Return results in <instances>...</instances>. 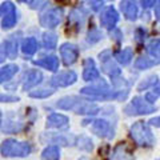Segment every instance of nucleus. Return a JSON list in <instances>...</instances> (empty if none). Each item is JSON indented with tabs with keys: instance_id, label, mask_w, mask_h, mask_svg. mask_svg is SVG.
<instances>
[{
	"instance_id": "nucleus-1",
	"label": "nucleus",
	"mask_w": 160,
	"mask_h": 160,
	"mask_svg": "<svg viewBox=\"0 0 160 160\" xmlns=\"http://www.w3.org/2000/svg\"><path fill=\"white\" fill-rule=\"evenodd\" d=\"M59 109L64 111H73L79 115H96L100 112V107L98 104L83 100L78 96H66L59 99L55 104Z\"/></svg>"
},
{
	"instance_id": "nucleus-2",
	"label": "nucleus",
	"mask_w": 160,
	"mask_h": 160,
	"mask_svg": "<svg viewBox=\"0 0 160 160\" xmlns=\"http://www.w3.org/2000/svg\"><path fill=\"white\" fill-rule=\"evenodd\" d=\"M80 93L87 95V96L96 99V100H111V99L124 100L128 96L127 89H116V91H112V89L108 87V84L104 82H100L99 84H95V86L84 87L80 89Z\"/></svg>"
},
{
	"instance_id": "nucleus-3",
	"label": "nucleus",
	"mask_w": 160,
	"mask_h": 160,
	"mask_svg": "<svg viewBox=\"0 0 160 160\" xmlns=\"http://www.w3.org/2000/svg\"><path fill=\"white\" fill-rule=\"evenodd\" d=\"M0 151L4 158H26L32 151L31 144L27 142H18L15 139L4 140Z\"/></svg>"
},
{
	"instance_id": "nucleus-4",
	"label": "nucleus",
	"mask_w": 160,
	"mask_h": 160,
	"mask_svg": "<svg viewBox=\"0 0 160 160\" xmlns=\"http://www.w3.org/2000/svg\"><path fill=\"white\" fill-rule=\"evenodd\" d=\"M129 135H131V138L138 146L151 147L155 143V138L151 132V129H149L148 124H146L144 122H136L133 126H131Z\"/></svg>"
},
{
	"instance_id": "nucleus-5",
	"label": "nucleus",
	"mask_w": 160,
	"mask_h": 160,
	"mask_svg": "<svg viewBox=\"0 0 160 160\" xmlns=\"http://www.w3.org/2000/svg\"><path fill=\"white\" fill-rule=\"evenodd\" d=\"M155 111H156V107H153L151 103L147 102V99L140 96L133 98L131 104L127 106L126 109H124V112L129 115V116H132V115H148Z\"/></svg>"
},
{
	"instance_id": "nucleus-6",
	"label": "nucleus",
	"mask_w": 160,
	"mask_h": 160,
	"mask_svg": "<svg viewBox=\"0 0 160 160\" xmlns=\"http://www.w3.org/2000/svg\"><path fill=\"white\" fill-rule=\"evenodd\" d=\"M87 123H92L91 124V129L95 135H98L100 138H108L111 139L113 136V129L111 127V124L107 120L103 119H96V120H84L83 126H86Z\"/></svg>"
},
{
	"instance_id": "nucleus-7",
	"label": "nucleus",
	"mask_w": 160,
	"mask_h": 160,
	"mask_svg": "<svg viewBox=\"0 0 160 160\" xmlns=\"http://www.w3.org/2000/svg\"><path fill=\"white\" fill-rule=\"evenodd\" d=\"M78 80V75L73 71H66L55 75L51 80V84L53 87H68Z\"/></svg>"
},
{
	"instance_id": "nucleus-8",
	"label": "nucleus",
	"mask_w": 160,
	"mask_h": 160,
	"mask_svg": "<svg viewBox=\"0 0 160 160\" xmlns=\"http://www.w3.org/2000/svg\"><path fill=\"white\" fill-rule=\"evenodd\" d=\"M47 128H56V129H68L69 119L62 113H52L47 118Z\"/></svg>"
},
{
	"instance_id": "nucleus-9",
	"label": "nucleus",
	"mask_w": 160,
	"mask_h": 160,
	"mask_svg": "<svg viewBox=\"0 0 160 160\" xmlns=\"http://www.w3.org/2000/svg\"><path fill=\"white\" fill-rule=\"evenodd\" d=\"M60 55L66 66H71L78 59V49L72 44H63L60 48Z\"/></svg>"
},
{
	"instance_id": "nucleus-10",
	"label": "nucleus",
	"mask_w": 160,
	"mask_h": 160,
	"mask_svg": "<svg viewBox=\"0 0 160 160\" xmlns=\"http://www.w3.org/2000/svg\"><path fill=\"white\" fill-rule=\"evenodd\" d=\"M43 80V75L40 71H38V69H33V71H29L26 78H24V82H23V89L24 91H29L31 88L36 87L38 84L42 83Z\"/></svg>"
},
{
	"instance_id": "nucleus-11",
	"label": "nucleus",
	"mask_w": 160,
	"mask_h": 160,
	"mask_svg": "<svg viewBox=\"0 0 160 160\" xmlns=\"http://www.w3.org/2000/svg\"><path fill=\"white\" fill-rule=\"evenodd\" d=\"M111 160H132V152L131 149L127 147L126 143H119L116 147L113 148Z\"/></svg>"
},
{
	"instance_id": "nucleus-12",
	"label": "nucleus",
	"mask_w": 160,
	"mask_h": 160,
	"mask_svg": "<svg viewBox=\"0 0 160 160\" xmlns=\"http://www.w3.org/2000/svg\"><path fill=\"white\" fill-rule=\"evenodd\" d=\"M83 79L86 82H93V80L99 79V71L95 67V63L91 59L86 60L84 63V71H83Z\"/></svg>"
},
{
	"instance_id": "nucleus-13",
	"label": "nucleus",
	"mask_w": 160,
	"mask_h": 160,
	"mask_svg": "<svg viewBox=\"0 0 160 160\" xmlns=\"http://www.w3.org/2000/svg\"><path fill=\"white\" fill-rule=\"evenodd\" d=\"M42 142L60 144V146H69L71 140H68L66 136H63V135H59V133H43L42 135Z\"/></svg>"
},
{
	"instance_id": "nucleus-14",
	"label": "nucleus",
	"mask_w": 160,
	"mask_h": 160,
	"mask_svg": "<svg viewBox=\"0 0 160 160\" xmlns=\"http://www.w3.org/2000/svg\"><path fill=\"white\" fill-rule=\"evenodd\" d=\"M35 64L39 66V67L46 68V69H49V71H56V69L59 68V59L56 56H48V58L36 60Z\"/></svg>"
},
{
	"instance_id": "nucleus-15",
	"label": "nucleus",
	"mask_w": 160,
	"mask_h": 160,
	"mask_svg": "<svg viewBox=\"0 0 160 160\" xmlns=\"http://www.w3.org/2000/svg\"><path fill=\"white\" fill-rule=\"evenodd\" d=\"M59 159H60V149L55 144L44 148V151L42 152V160H59Z\"/></svg>"
},
{
	"instance_id": "nucleus-16",
	"label": "nucleus",
	"mask_w": 160,
	"mask_h": 160,
	"mask_svg": "<svg viewBox=\"0 0 160 160\" xmlns=\"http://www.w3.org/2000/svg\"><path fill=\"white\" fill-rule=\"evenodd\" d=\"M60 19H62L60 12L52 11V12H49L47 15H44V16L42 18V24L44 27H55L60 22Z\"/></svg>"
},
{
	"instance_id": "nucleus-17",
	"label": "nucleus",
	"mask_w": 160,
	"mask_h": 160,
	"mask_svg": "<svg viewBox=\"0 0 160 160\" xmlns=\"http://www.w3.org/2000/svg\"><path fill=\"white\" fill-rule=\"evenodd\" d=\"M16 72H18V66H15V64H8V66L0 68V84L12 79Z\"/></svg>"
},
{
	"instance_id": "nucleus-18",
	"label": "nucleus",
	"mask_w": 160,
	"mask_h": 160,
	"mask_svg": "<svg viewBox=\"0 0 160 160\" xmlns=\"http://www.w3.org/2000/svg\"><path fill=\"white\" fill-rule=\"evenodd\" d=\"M23 52L26 53V55H32L36 52V49H38V43H36V40L32 39V38H28L24 40V43H23Z\"/></svg>"
},
{
	"instance_id": "nucleus-19",
	"label": "nucleus",
	"mask_w": 160,
	"mask_h": 160,
	"mask_svg": "<svg viewBox=\"0 0 160 160\" xmlns=\"http://www.w3.org/2000/svg\"><path fill=\"white\" fill-rule=\"evenodd\" d=\"M116 20H118V16L113 9H108V11L104 13V16L102 18V22L106 27H112L113 24L116 23Z\"/></svg>"
},
{
	"instance_id": "nucleus-20",
	"label": "nucleus",
	"mask_w": 160,
	"mask_h": 160,
	"mask_svg": "<svg viewBox=\"0 0 160 160\" xmlns=\"http://www.w3.org/2000/svg\"><path fill=\"white\" fill-rule=\"evenodd\" d=\"M103 69H104V72H107L112 79H113V78H116L118 75H120V69H119V67H118V66H115L112 62L104 63V64H103Z\"/></svg>"
},
{
	"instance_id": "nucleus-21",
	"label": "nucleus",
	"mask_w": 160,
	"mask_h": 160,
	"mask_svg": "<svg viewBox=\"0 0 160 160\" xmlns=\"http://www.w3.org/2000/svg\"><path fill=\"white\" fill-rule=\"evenodd\" d=\"M159 96H160V84L156 83V84H155V86L152 87L151 91L146 93V99H147V102L153 103L155 100H158Z\"/></svg>"
},
{
	"instance_id": "nucleus-22",
	"label": "nucleus",
	"mask_w": 160,
	"mask_h": 160,
	"mask_svg": "<svg viewBox=\"0 0 160 160\" xmlns=\"http://www.w3.org/2000/svg\"><path fill=\"white\" fill-rule=\"evenodd\" d=\"M53 93H55L53 89H36V91L29 92V96L35 99H44V98L51 96Z\"/></svg>"
},
{
	"instance_id": "nucleus-23",
	"label": "nucleus",
	"mask_w": 160,
	"mask_h": 160,
	"mask_svg": "<svg viewBox=\"0 0 160 160\" xmlns=\"http://www.w3.org/2000/svg\"><path fill=\"white\" fill-rule=\"evenodd\" d=\"M116 59L123 64V66H127V64L131 62V59H132V51H131V49H124L123 52L118 53Z\"/></svg>"
},
{
	"instance_id": "nucleus-24",
	"label": "nucleus",
	"mask_w": 160,
	"mask_h": 160,
	"mask_svg": "<svg viewBox=\"0 0 160 160\" xmlns=\"http://www.w3.org/2000/svg\"><path fill=\"white\" fill-rule=\"evenodd\" d=\"M78 146H79L80 149H84V151H91V149L93 148L91 139H88L87 136H82V138H80Z\"/></svg>"
},
{
	"instance_id": "nucleus-25",
	"label": "nucleus",
	"mask_w": 160,
	"mask_h": 160,
	"mask_svg": "<svg viewBox=\"0 0 160 160\" xmlns=\"http://www.w3.org/2000/svg\"><path fill=\"white\" fill-rule=\"evenodd\" d=\"M156 64V62L153 60H149V59H146V58H142L139 59L136 63H135V67L139 68V69H144V68H148V67H152Z\"/></svg>"
},
{
	"instance_id": "nucleus-26",
	"label": "nucleus",
	"mask_w": 160,
	"mask_h": 160,
	"mask_svg": "<svg viewBox=\"0 0 160 160\" xmlns=\"http://www.w3.org/2000/svg\"><path fill=\"white\" fill-rule=\"evenodd\" d=\"M44 46L49 49L55 48V46H56V35H53V33L44 35Z\"/></svg>"
},
{
	"instance_id": "nucleus-27",
	"label": "nucleus",
	"mask_w": 160,
	"mask_h": 160,
	"mask_svg": "<svg viewBox=\"0 0 160 160\" xmlns=\"http://www.w3.org/2000/svg\"><path fill=\"white\" fill-rule=\"evenodd\" d=\"M148 51L149 53L155 58H160V40H155L148 46Z\"/></svg>"
},
{
	"instance_id": "nucleus-28",
	"label": "nucleus",
	"mask_w": 160,
	"mask_h": 160,
	"mask_svg": "<svg viewBox=\"0 0 160 160\" xmlns=\"http://www.w3.org/2000/svg\"><path fill=\"white\" fill-rule=\"evenodd\" d=\"M158 83V78L156 76H151L149 79H147V82H143L139 86V91H143V89H147L148 87H153L155 84Z\"/></svg>"
},
{
	"instance_id": "nucleus-29",
	"label": "nucleus",
	"mask_w": 160,
	"mask_h": 160,
	"mask_svg": "<svg viewBox=\"0 0 160 160\" xmlns=\"http://www.w3.org/2000/svg\"><path fill=\"white\" fill-rule=\"evenodd\" d=\"M15 22H16V18H15L12 13L11 15H7L6 19L3 20V27L4 28H11L13 24H15Z\"/></svg>"
},
{
	"instance_id": "nucleus-30",
	"label": "nucleus",
	"mask_w": 160,
	"mask_h": 160,
	"mask_svg": "<svg viewBox=\"0 0 160 160\" xmlns=\"http://www.w3.org/2000/svg\"><path fill=\"white\" fill-rule=\"evenodd\" d=\"M19 98L16 96H9V95H0V102H7V103H12V102H18Z\"/></svg>"
},
{
	"instance_id": "nucleus-31",
	"label": "nucleus",
	"mask_w": 160,
	"mask_h": 160,
	"mask_svg": "<svg viewBox=\"0 0 160 160\" xmlns=\"http://www.w3.org/2000/svg\"><path fill=\"white\" fill-rule=\"evenodd\" d=\"M149 124H151V126H155V127H159L160 128V116L151 119V120H149Z\"/></svg>"
},
{
	"instance_id": "nucleus-32",
	"label": "nucleus",
	"mask_w": 160,
	"mask_h": 160,
	"mask_svg": "<svg viewBox=\"0 0 160 160\" xmlns=\"http://www.w3.org/2000/svg\"><path fill=\"white\" fill-rule=\"evenodd\" d=\"M6 55H7L6 51L0 48V63H3V62H4V59H6Z\"/></svg>"
},
{
	"instance_id": "nucleus-33",
	"label": "nucleus",
	"mask_w": 160,
	"mask_h": 160,
	"mask_svg": "<svg viewBox=\"0 0 160 160\" xmlns=\"http://www.w3.org/2000/svg\"><path fill=\"white\" fill-rule=\"evenodd\" d=\"M0 123H2V112H0Z\"/></svg>"
},
{
	"instance_id": "nucleus-34",
	"label": "nucleus",
	"mask_w": 160,
	"mask_h": 160,
	"mask_svg": "<svg viewBox=\"0 0 160 160\" xmlns=\"http://www.w3.org/2000/svg\"><path fill=\"white\" fill-rule=\"evenodd\" d=\"M80 160H87V159H80Z\"/></svg>"
},
{
	"instance_id": "nucleus-35",
	"label": "nucleus",
	"mask_w": 160,
	"mask_h": 160,
	"mask_svg": "<svg viewBox=\"0 0 160 160\" xmlns=\"http://www.w3.org/2000/svg\"><path fill=\"white\" fill-rule=\"evenodd\" d=\"M159 160H160V159H159Z\"/></svg>"
}]
</instances>
